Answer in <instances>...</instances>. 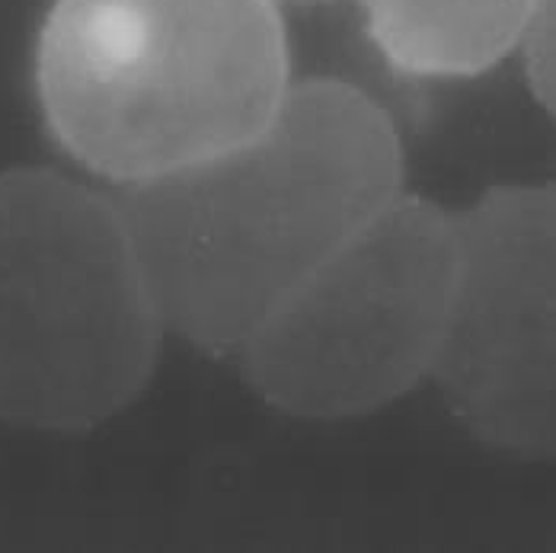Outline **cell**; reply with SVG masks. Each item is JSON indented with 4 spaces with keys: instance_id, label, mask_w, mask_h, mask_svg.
<instances>
[{
    "instance_id": "obj_8",
    "label": "cell",
    "mask_w": 556,
    "mask_h": 553,
    "mask_svg": "<svg viewBox=\"0 0 556 553\" xmlns=\"http://www.w3.org/2000/svg\"><path fill=\"white\" fill-rule=\"evenodd\" d=\"M278 3H320V0H278Z\"/></svg>"
},
{
    "instance_id": "obj_3",
    "label": "cell",
    "mask_w": 556,
    "mask_h": 553,
    "mask_svg": "<svg viewBox=\"0 0 556 553\" xmlns=\"http://www.w3.org/2000/svg\"><path fill=\"white\" fill-rule=\"evenodd\" d=\"M167 327L106 186L0 169V423L77 436L154 381Z\"/></svg>"
},
{
    "instance_id": "obj_5",
    "label": "cell",
    "mask_w": 556,
    "mask_h": 553,
    "mask_svg": "<svg viewBox=\"0 0 556 553\" xmlns=\"http://www.w3.org/2000/svg\"><path fill=\"white\" fill-rule=\"evenodd\" d=\"M457 269L429 385L480 444L556 461V179L454 209Z\"/></svg>"
},
{
    "instance_id": "obj_6",
    "label": "cell",
    "mask_w": 556,
    "mask_h": 553,
    "mask_svg": "<svg viewBox=\"0 0 556 553\" xmlns=\"http://www.w3.org/2000/svg\"><path fill=\"white\" fill-rule=\"evenodd\" d=\"M390 67L413 80H467L493 71L525 36L538 0H358Z\"/></svg>"
},
{
    "instance_id": "obj_1",
    "label": "cell",
    "mask_w": 556,
    "mask_h": 553,
    "mask_svg": "<svg viewBox=\"0 0 556 553\" xmlns=\"http://www.w3.org/2000/svg\"><path fill=\"white\" fill-rule=\"evenodd\" d=\"M403 138L362 87L294 80L250 138L110 189L164 327L237 355L278 304L406 192Z\"/></svg>"
},
{
    "instance_id": "obj_4",
    "label": "cell",
    "mask_w": 556,
    "mask_h": 553,
    "mask_svg": "<svg viewBox=\"0 0 556 553\" xmlns=\"http://www.w3.org/2000/svg\"><path fill=\"white\" fill-rule=\"evenodd\" d=\"M457 269L454 209L403 192L260 324L243 381L273 410L339 423L429 385Z\"/></svg>"
},
{
    "instance_id": "obj_2",
    "label": "cell",
    "mask_w": 556,
    "mask_h": 553,
    "mask_svg": "<svg viewBox=\"0 0 556 553\" xmlns=\"http://www.w3.org/2000/svg\"><path fill=\"white\" fill-rule=\"evenodd\" d=\"M33 84L52 141L118 189L256 135L294 77L278 0H49Z\"/></svg>"
},
{
    "instance_id": "obj_7",
    "label": "cell",
    "mask_w": 556,
    "mask_h": 553,
    "mask_svg": "<svg viewBox=\"0 0 556 553\" xmlns=\"http://www.w3.org/2000/svg\"><path fill=\"white\" fill-rule=\"evenodd\" d=\"M534 100L556 118V0H538L518 42Z\"/></svg>"
}]
</instances>
